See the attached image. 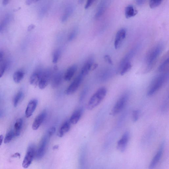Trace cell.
<instances>
[{"label":"cell","mask_w":169,"mask_h":169,"mask_svg":"<svg viewBox=\"0 0 169 169\" xmlns=\"http://www.w3.org/2000/svg\"><path fill=\"white\" fill-rule=\"evenodd\" d=\"M49 138L50 137L47 134L42 138L40 141L39 147L36 152L35 158L37 160L41 159L45 155Z\"/></svg>","instance_id":"52a82bcc"},{"label":"cell","mask_w":169,"mask_h":169,"mask_svg":"<svg viewBox=\"0 0 169 169\" xmlns=\"http://www.w3.org/2000/svg\"><path fill=\"white\" fill-rule=\"evenodd\" d=\"M60 55V52L59 49L56 50L54 52L53 56L52 62L56 64L59 59Z\"/></svg>","instance_id":"1f68e13d"},{"label":"cell","mask_w":169,"mask_h":169,"mask_svg":"<svg viewBox=\"0 0 169 169\" xmlns=\"http://www.w3.org/2000/svg\"><path fill=\"white\" fill-rule=\"evenodd\" d=\"M163 0H149V4L151 8H155L159 6Z\"/></svg>","instance_id":"4dcf8cb0"},{"label":"cell","mask_w":169,"mask_h":169,"mask_svg":"<svg viewBox=\"0 0 169 169\" xmlns=\"http://www.w3.org/2000/svg\"><path fill=\"white\" fill-rule=\"evenodd\" d=\"M129 139V133L127 131L118 142L117 146V149L121 152H124L126 149Z\"/></svg>","instance_id":"30bf717a"},{"label":"cell","mask_w":169,"mask_h":169,"mask_svg":"<svg viewBox=\"0 0 169 169\" xmlns=\"http://www.w3.org/2000/svg\"><path fill=\"white\" fill-rule=\"evenodd\" d=\"M23 120L21 118H19L17 120L15 124L14 131L15 137H18L21 133L23 126Z\"/></svg>","instance_id":"cb8c5ba5"},{"label":"cell","mask_w":169,"mask_h":169,"mask_svg":"<svg viewBox=\"0 0 169 169\" xmlns=\"http://www.w3.org/2000/svg\"><path fill=\"white\" fill-rule=\"evenodd\" d=\"M3 139V137L2 135H0V146L2 145Z\"/></svg>","instance_id":"681fc988"},{"label":"cell","mask_w":169,"mask_h":169,"mask_svg":"<svg viewBox=\"0 0 169 169\" xmlns=\"http://www.w3.org/2000/svg\"><path fill=\"white\" fill-rule=\"evenodd\" d=\"M56 128L55 127L51 128L49 130L47 134L49 137H51L55 133Z\"/></svg>","instance_id":"f35d334b"},{"label":"cell","mask_w":169,"mask_h":169,"mask_svg":"<svg viewBox=\"0 0 169 169\" xmlns=\"http://www.w3.org/2000/svg\"><path fill=\"white\" fill-rule=\"evenodd\" d=\"M11 16L9 14H6L0 22V32L5 29L11 20Z\"/></svg>","instance_id":"ffe728a7"},{"label":"cell","mask_w":169,"mask_h":169,"mask_svg":"<svg viewBox=\"0 0 169 169\" xmlns=\"http://www.w3.org/2000/svg\"><path fill=\"white\" fill-rule=\"evenodd\" d=\"M78 32V28H75L74 29L72 32L70 33L68 38V40L69 41L72 40L75 38Z\"/></svg>","instance_id":"836d02e7"},{"label":"cell","mask_w":169,"mask_h":169,"mask_svg":"<svg viewBox=\"0 0 169 169\" xmlns=\"http://www.w3.org/2000/svg\"><path fill=\"white\" fill-rule=\"evenodd\" d=\"M73 10L74 7L72 5H69L67 6L62 17V21L63 22H65L68 20L70 16L72 14Z\"/></svg>","instance_id":"7402d4cb"},{"label":"cell","mask_w":169,"mask_h":169,"mask_svg":"<svg viewBox=\"0 0 169 169\" xmlns=\"http://www.w3.org/2000/svg\"><path fill=\"white\" fill-rule=\"evenodd\" d=\"M140 116V111L137 110L133 111L132 114L133 120L134 122H136L139 119Z\"/></svg>","instance_id":"e575fe53"},{"label":"cell","mask_w":169,"mask_h":169,"mask_svg":"<svg viewBox=\"0 0 169 169\" xmlns=\"http://www.w3.org/2000/svg\"><path fill=\"white\" fill-rule=\"evenodd\" d=\"M169 64V59L168 57L165 59L161 63L159 67L158 70L160 72H167V70L168 69Z\"/></svg>","instance_id":"4316f807"},{"label":"cell","mask_w":169,"mask_h":169,"mask_svg":"<svg viewBox=\"0 0 169 169\" xmlns=\"http://www.w3.org/2000/svg\"><path fill=\"white\" fill-rule=\"evenodd\" d=\"M104 5L103 4H101L100 5L95 15L96 18H98L102 15L104 10Z\"/></svg>","instance_id":"d6a6232c"},{"label":"cell","mask_w":169,"mask_h":169,"mask_svg":"<svg viewBox=\"0 0 169 169\" xmlns=\"http://www.w3.org/2000/svg\"><path fill=\"white\" fill-rule=\"evenodd\" d=\"M164 147V144L163 143L161 144L159 149L158 150L156 154L152 160L150 164L149 168L152 169L155 167L160 161L163 155Z\"/></svg>","instance_id":"8fae6325"},{"label":"cell","mask_w":169,"mask_h":169,"mask_svg":"<svg viewBox=\"0 0 169 169\" xmlns=\"http://www.w3.org/2000/svg\"><path fill=\"white\" fill-rule=\"evenodd\" d=\"M77 69V66L75 65L71 66L67 70L63 75V78L66 81H69L72 78Z\"/></svg>","instance_id":"ac0fdd59"},{"label":"cell","mask_w":169,"mask_h":169,"mask_svg":"<svg viewBox=\"0 0 169 169\" xmlns=\"http://www.w3.org/2000/svg\"><path fill=\"white\" fill-rule=\"evenodd\" d=\"M112 70L109 69L103 70L100 75L101 80L102 81H106L109 79L112 76Z\"/></svg>","instance_id":"484cf974"},{"label":"cell","mask_w":169,"mask_h":169,"mask_svg":"<svg viewBox=\"0 0 169 169\" xmlns=\"http://www.w3.org/2000/svg\"><path fill=\"white\" fill-rule=\"evenodd\" d=\"M94 1L95 0H87L84 8L86 9L88 8L93 4Z\"/></svg>","instance_id":"ab89813d"},{"label":"cell","mask_w":169,"mask_h":169,"mask_svg":"<svg viewBox=\"0 0 169 169\" xmlns=\"http://www.w3.org/2000/svg\"><path fill=\"white\" fill-rule=\"evenodd\" d=\"M70 124L69 121H66L62 125L57 133V136L59 137H63L69 131L70 128Z\"/></svg>","instance_id":"44dd1931"},{"label":"cell","mask_w":169,"mask_h":169,"mask_svg":"<svg viewBox=\"0 0 169 169\" xmlns=\"http://www.w3.org/2000/svg\"><path fill=\"white\" fill-rule=\"evenodd\" d=\"M127 34L126 30L121 29L117 32L114 41V47L116 49L120 48Z\"/></svg>","instance_id":"9c48e42d"},{"label":"cell","mask_w":169,"mask_h":169,"mask_svg":"<svg viewBox=\"0 0 169 169\" xmlns=\"http://www.w3.org/2000/svg\"><path fill=\"white\" fill-rule=\"evenodd\" d=\"M98 66V64L97 63H94L92 66V69H91V70H95L97 68Z\"/></svg>","instance_id":"7dc6e473"},{"label":"cell","mask_w":169,"mask_h":169,"mask_svg":"<svg viewBox=\"0 0 169 169\" xmlns=\"http://www.w3.org/2000/svg\"><path fill=\"white\" fill-rule=\"evenodd\" d=\"M59 147V146H58V145H55V146H54L53 148L54 150H55L57 149H58Z\"/></svg>","instance_id":"f907efd6"},{"label":"cell","mask_w":169,"mask_h":169,"mask_svg":"<svg viewBox=\"0 0 169 169\" xmlns=\"http://www.w3.org/2000/svg\"><path fill=\"white\" fill-rule=\"evenodd\" d=\"M83 77L80 74L74 79L65 91V93L67 95H71L76 92L82 81Z\"/></svg>","instance_id":"ba28073f"},{"label":"cell","mask_w":169,"mask_h":169,"mask_svg":"<svg viewBox=\"0 0 169 169\" xmlns=\"http://www.w3.org/2000/svg\"><path fill=\"white\" fill-rule=\"evenodd\" d=\"M6 63L5 62H2L0 63V78L4 74L6 68Z\"/></svg>","instance_id":"d590c367"},{"label":"cell","mask_w":169,"mask_h":169,"mask_svg":"<svg viewBox=\"0 0 169 169\" xmlns=\"http://www.w3.org/2000/svg\"><path fill=\"white\" fill-rule=\"evenodd\" d=\"M53 75L52 71L50 69L43 70L41 78L38 84L40 89H43L48 85Z\"/></svg>","instance_id":"8992f818"},{"label":"cell","mask_w":169,"mask_h":169,"mask_svg":"<svg viewBox=\"0 0 169 169\" xmlns=\"http://www.w3.org/2000/svg\"><path fill=\"white\" fill-rule=\"evenodd\" d=\"M48 8V6L46 5L40 9L39 12V16L40 17L42 18L44 15H45L47 11Z\"/></svg>","instance_id":"8d00e7d4"},{"label":"cell","mask_w":169,"mask_h":169,"mask_svg":"<svg viewBox=\"0 0 169 169\" xmlns=\"http://www.w3.org/2000/svg\"><path fill=\"white\" fill-rule=\"evenodd\" d=\"M42 71L41 69H38L32 74L29 79V82L33 86L38 85Z\"/></svg>","instance_id":"e0dca14e"},{"label":"cell","mask_w":169,"mask_h":169,"mask_svg":"<svg viewBox=\"0 0 169 169\" xmlns=\"http://www.w3.org/2000/svg\"><path fill=\"white\" fill-rule=\"evenodd\" d=\"M23 96V93L21 91H20L17 93L13 100V105L16 107L18 105L20 101L21 100Z\"/></svg>","instance_id":"f1b7e54d"},{"label":"cell","mask_w":169,"mask_h":169,"mask_svg":"<svg viewBox=\"0 0 169 169\" xmlns=\"http://www.w3.org/2000/svg\"><path fill=\"white\" fill-rule=\"evenodd\" d=\"M107 93L106 88H100L91 97L87 104V109L92 110L98 106L106 97Z\"/></svg>","instance_id":"3957f363"},{"label":"cell","mask_w":169,"mask_h":169,"mask_svg":"<svg viewBox=\"0 0 169 169\" xmlns=\"http://www.w3.org/2000/svg\"><path fill=\"white\" fill-rule=\"evenodd\" d=\"M84 1V0H79L78 2L80 4H82Z\"/></svg>","instance_id":"816d5d0a"},{"label":"cell","mask_w":169,"mask_h":169,"mask_svg":"<svg viewBox=\"0 0 169 169\" xmlns=\"http://www.w3.org/2000/svg\"><path fill=\"white\" fill-rule=\"evenodd\" d=\"M82 113V109L81 108L74 111L70 118L69 121L70 123L73 124H77L80 119Z\"/></svg>","instance_id":"d6986e66"},{"label":"cell","mask_w":169,"mask_h":169,"mask_svg":"<svg viewBox=\"0 0 169 169\" xmlns=\"http://www.w3.org/2000/svg\"><path fill=\"white\" fill-rule=\"evenodd\" d=\"M132 67L131 64V62L128 63L121 67L119 71L120 75L123 76L126 74L131 69Z\"/></svg>","instance_id":"83f0119b"},{"label":"cell","mask_w":169,"mask_h":169,"mask_svg":"<svg viewBox=\"0 0 169 169\" xmlns=\"http://www.w3.org/2000/svg\"><path fill=\"white\" fill-rule=\"evenodd\" d=\"M1 113H0V115H1Z\"/></svg>","instance_id":"f5cc1de1"},{"label":"cell","mask_w":169,"mask_h":169,"mask_svg":"<svg viewBox=\"0 0 169 169\" xmlns=\"http://www.w3.org/2000/svg\"><path fill=\"white\" fill-rule=\"evenodd\" d=\"M104 59L105 61L108 64L111 65H113V62L112 59L109 55H106L104 56Z\"/></svg>","instance_id":"74e56055"},{"label":"cell","mask_w":169,"mask_h":169,"mask_svg":"<svg viewBox=\"0 0 169 169\" xmlns=\"http://www.w3.org/2000/svg\"><path fill=\"white\" fill-rule=\"evenodd\" d=\"M138 49L137 47L133 49L125 56L124 58L121 60L120 65L118 68V72L121 69L124 64L131 62V61L136 54Z\"/></svg>","instance_id":"4fadbf2b"},{"label":"cell","mask_w":169,"mask_h":169,"mask_svg":"<svg viewBox=\"0 0 169 169\" xmlns=\"http://www.w3.org/2000/svg\"><path fill=\"white\" fill-rule=\"evenodd\" d=\"M38 104V101L36 99H33L29 101L25 111L26 116L27 118H29L32 115Z\"/></svg>","instance_id":"9a60e30c"},{"label":"cell","mask_w":169,"mask_h":169,"mask_svg":"<svg viewBox=\"0 0 169 169\" xmlns=\"http://www.w3.org/2000/svg\"><path fill=\"white\" fill-rule=\"evenodd\" d=\"M128 97L129 95L128 93H125L121 96L115 105L110 114L111 115L114 116L120 113L126 106Z\"/></svg>","instance_id":"277c9868"},{"label":"cell","mask_w":169,"mask_h":169,"mask_svg":"<svg viewBox=\"0 0 169 169\" xmlns=\"http://www.w3.org/2000/svg\"><path fill=\"white\" fill-rule=\"evenodd\" d=\"M10 1V0H3V4L4 5H7Z\"/></svg>","instance_id":"c3c4849f"},{"label":"cell","mask_w":169,"mask_h":169,"mask_svg":"<svg viewBox=\"0 0 169 169\" xmlns=\"http://www.w3.org/2000/svg\"><path fill=\"white\" fill-rule=\"evenodd\" d=\"M137 11L132 5H128L125 10V16L126 18H130L136 16L137 14Z\"/></svg>","instance_id":"603a6c76"},{"label":"cell","mask_w":169,"mask_h":169,"mask_svg":"<svg viewBox=\"0 0 169 169\" xmlns=\"http://www.w3.org/2000/svg\"><path fill=\"white\" fill-rule=\"evenodd\" d=\"M36 150L35 146L33 144L29 145L22 163L23 168L29 167L31 164L34 158L35 157Z\"/></svg>","instance_id":"5b68a950"},{"label":"cell","mask_w":169,"mask_h":169,"mask_svg":"<svg viewBox=\"0 0 169 169\" xmlns=\"http://www.w3.org/2000/svg\"><path fill=\"white\" fill-rule=\"evenodd\" d=\"M15 136L14 131L10 130L6 135L4 140V143L7 144L11 142Z\"/></svg>","instance_id":"f546056e"},{"label":"cell","mask_w":169,"mask_h":169,"mask_svg":"<svg viewBox=\"0 0 169 169\" xmlns=\"http://www.w3.org/2000/svg\"><path fill=\"white\" fill-rule=\"evenodd\" d=\"M35 27V26L33 24H32L29 26L28 28V31H30L34 29Z\"/></svg>","instance_id":"ee69618b"},{"label":"cell","mask_w":169,"mask_h":169,"mask_svg":"<svg viewBox=\"0 0 169 169\" xmlns=\"http://www.w3.org/2000/svg\"><path fill=\"white\" fill-rule=\"evenodd\" d=\"M3 56H4V54L2 51H0V63L2 62L3 58Z\"/></svg>","instance_id":"f6af8a7d"},{"label":"cell","mask_w":169,"mask_h":169,"mask_svg":"<svg viewBox=\"0 0 169 169\" xmlns=\"http://www.w3.org/2000/svg\"><path fill=\"white\" fill-rule=\"evenodd\" d=\"M87 90H85L83 91V92L81 94V95L80 97V101H81L84 98V97H85L86 94L87 92Z\"/></svg>","instance_id":"7bdbcfd3"},{"label":"cell","mask_w":169,"mask_h":169,"mask_svg":"<svg viewBox=\"0 0 169 169\" xmlns=\"http://www.w3.org/2000/svg\"><path fill=\"white\" fill-rule=\"evenodd\" d=\"M94 59L92 57H90L84 64L81 71V74L84 77L89 74L94 63Z\"/></svg>","instance_id":"2e32d148"},{"label":"cell","mask_w":169,"mask_h":169,"mask_svg":"<svg viewBox=\"0 0 169 169\" xmlns=\"http://www.w3.org/2000/svg\"><path fill=\"white\" fill-rule=\"evenodd\" d=\"M163 44L159 43L149 51L145 60L146 66V70L147 72L153 69L158 57L163 52Z\"/></svg>","instance_id":"6da1fadb"},{"label":"cell","mask_w":169,"mask_h":169,"mask_svg":"<svg viewBox=\"0 0 169 169\" xmlns=\"http://www.w3.org/2000/svg\"><path fill=\"white\" fill-rule=\"evenodd\" d=\"M63 75L62 72H59L53 75L51 81V86L53 88H56L61 84Z\"/></svg>","instance_id":"5bb4252c"},{"label":"cell","mask_w":169,"mask_h":169,"mask_svg":"<svg viewBox=\"0 0 169 169\" xmlns=\"http://www.w3.org/2000/svg\"><path fill=\"white\" fill-rule=\"evenodd\" d=\"M20 156H21V155L20 154V153H16L13 154V155H12L11 157L12 158H17L18 157L19 158H20Z\"/></svg>","instance_id":"bcb514c9"},{"label":"cell","mask_w":169,"mask_h":169,"mask_svg":"<svg viewBox=\"0 0 169 169\" xmlns=\"http://www.w3.org/2000/svg\"><path fill=\"white\" fill-rule=\"evenodd\" d=\"M38 1L39 0H26V3L27 5H29L33 3L36 2Z\"/></svg>","instance_id":"60d3db41"},{"label":"cell","mask_w":169,"mask_h":169,"mask_svg":"<svg viewBox=\"0 0 169 169\" xmlns=\"http://www.w3.org/2000/svg\"><path fill=\"white\" fill-rule=\"evenodd\" d=\"M47 115L46 110H44L35 118L32 125V128L33 130L38 129L45 119Z\"/></svg>","instance_id":"7c38bea8"},{"label":"cell","mask_w":169,"mask_h":169,"mask_svg":"<svg viewBox=\"0 0 169 169\" xmlns=\"http://www.w3.org/2000/svg\"><path fill=\"white\" fill-rule=\"evenodd\" d=\"M24 75L25 73L22 70L17 71L13 74V80L16 83H19L23 79Z\"/></svg>","instance_id":"d4e9b609"},{"label":"cell","mask_w":169,"mask_h":169,"mask_svg":"<svg viewBox=\"0 0 169 169\" xmlns=\"http://www.w3.org/2000/svg\"><path fill=\"white\" fill-rule=\"evenodd\" d=\"M146 0H136L137 4L138 5H142L145 3Z\"/></svg>","instance_id":"b9f144b4"},{"label":"cell","mask_w":169,"mask_h":169,"mask_svg":"<svg viewBox=\"0 0 169 169\" xmlns=\"http://www.w3.org/2000/svg\"><path fill=\"white\" fill-rule=\"evenodd\" d=\"M169 77L168 72H165L157 76L153 80L149 87L147 95L152 96L160 90L166 83Z\"/></svg>","instance_id":"7a4b0ae2"}]
</instances>
